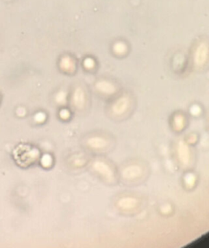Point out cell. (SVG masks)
Returning a JSON list of instances; mask_svg holds the SVG:
<instances>
[{
	"instance_id": "cell-1",
	"label": "cell",
	"mask_w": 209,
	"mask_h": 248,
	"mask_svg": "<svg viewBox=\"0 0 209 248\" xmlns=\"http://www.w3.org/2000/svg\"><path fill=\"white\" fill-rule=\"evenodd\" d=\"M208 59V46L206 43H201L197 46L194 52L193 60L194 63L197 67H200L207 62Z\"/></svg>"
},
{
	"instance_id": "cell-4",
	"label": "cell",
	"mask_w": 209,
	"mask_h": 248,
	"mask_svg": "<svg viewBox=\"0 0 209 248\" xmlns=\"http://www.w3.org/2000/svg\"><path fill=\"white\" fill-rule=\"evenodd\" d=\"M73 102L75 107H78V108H81L84 105L85 103V95L81 88H76L74 91V95H73Z\"/></svg>"
},
{
	"instance_id": "cell-6",
	"label": "cell",
	"mask_w": 209,
	"mask_h": 248,
	"mask_svg": "<svg viewBox=\"0 0 209 248\" xmlns=\"http://www.w3.org/2000/svg\"><path fill=\"white\" fill-rule=\"evenodd\" d=\"M142 171L140 167L139 166H130L126 168L123 171V176L127 179H133L136 177L139 176L142 174Z\"/></svg>"
},
{
	"instance_id": "cell-8",
	"label": "cell",
	"mask_w": 209,
	"mask_h": 248,
	"mask_svg": "<svg viewBox=\"0 0 209 248\" xmlns=\"http://www.w3.org/2000/svg\"><path fill=\"white\" fill-rule=\"evenodd\" d=\"M88 145L94 149H101L107 145V142L103 138L94 137L89 140Z\"/></svg>"
},
{
	"instance_id": "cell-5",
	"label": "cell",
	"mask_w": 209,
	"mask_h": 248,
	"mask_svg": "<svg viewBox=\"0 0 209 248\" xmlns=\"http://www.w3.org/2000/svg\"><path fill=\"white\" fill-rule=\"evenodd\" d=\"M96 87L100 92L104 94H112L116 91L114 85L107 81H100L97 82Z\"/></svg>"
},
{
	"instance_id": "cell-10",
	"label": "cell",
	"mask_w": 209,
	"mask_h": 248,
	"mask_svg": "<svg viewBox=\"0 0 209 248\" xmlns=\"http://www.w3.org/2000/svg\"><path fill=\"white\" fill-rule=\"evenodd\" d=\"M136 201L132 197H126V198L122 199L119 202V205L122 207L121 208L123 209H131L136 205Z\"/></svg>"
},
{
	"instance_id": "cell-12",
	"label": "cell",
	"mask_w": 209,
	"mask_h": 248,
	"mask_svg": "<svg viewBox=\"0 0 209 248\" xmlns=\"http://www.w3.org/2000/svg\"><path fill=\"white\" fill-rule=\"evenodd\" d=\"M86 62H87V63H84V65H85L87 68L93 67V66H94V62H93L91 59H87Z\"/></svg>"
},
{
	"instance_id": "cell-2",
	"label": "cell",
	"mask_w": 209,
	"mask_h": 248,
	"mask_svg": "<svg viewBox=\"0 0 209 248\" xmlns=\"http://www.w3.org/2000/svg\"><path fill=\"white\" fill-rule=\"evenodd\" d=\"M93 167H94V170L100 175H103L104 178H107V179H112L113 178V172L110 166L107 165L105 162L97 161L94 162Z\"/></svg>"
},
{
	"instance_id": "cell-7",
	"label": "cell",
	"mask_w": 209,
	"mask_h": 248,
	"mask_svg": "<svg viewBox=\"0 0 209 248\" xmlns=\"http://www.w3.org/2000/svg\"><path fill=\"white\" fill-rule=\"evenodd\" d=\"M60 66L65 72H71L75 69V63H74V60L69 56H65L61 59Z\"/></svg>"
},
{
	"instance_id": "cell-3",
	"label": "cell",
	"mask_w": 209,
	"mask_h": 248,
	"mask_svg": "<svg viewBox=\"0 0 209 248\" xmlns=\"http://www.w3.org/2000/svg\"><path fill=\"white\" fill-rule=\"evenodd\" d=\"M129 105V100L127 97L119 98L112 107V111L116 115H120L127 110Z\"/></svg>"
},
{
	"instance_id": "cell-9",
	"label": "cell",
	"mask_w": 209,
	"mask_h": 248,
	"mask_svg": "<svg viewBox=\"0 0 209 248\" xmlns=\"http://www.w3.org/2000/svg\"><path fill=\"white\" fill-rule=\"evenodd\" d=\"M179 158H181V162L187 164L189 162L190 159V152H189L188 148L183 144L182 143L179 145Z\"/></svg>"
},
{
	"instance_id": "cell-11",
	"label": "cell",
	"mask_w": 209,
	"mask_h": 248,
	"mask_svg": "<svg viewBox=\"0 0 209 248\" xmlns=\"http://www.w3.org/2000/svg\"><path fill=\"white\" fill-rule=\"evenodd\" d=\"M114 50L118 54H123L126 52V47L123 43H119L115 46Z\"/></svg>"
}]
</instances>
